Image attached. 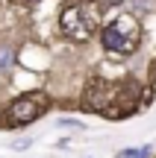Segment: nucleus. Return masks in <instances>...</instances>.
I'll return each mask as SVG.
<instances>
[{"mask_svg":"<svg viewBox=\"0 0 156 158\" xmlns=\"http://www.w3.org/2000/svg\"><path fill=\"white\" fill-rule=\"evenodd\" d=\"M100 44L106 53H115V56H130V53L139 50L141 44V23L136 15H115L103 29H100Z\"/></svg>","mask_w":156,"mask_h":158,"instance_id":"1","label":"nucleus"},{"mask_svg":"<svg viewBox=\"0 0 156 158\" xmlns=\"http://www.w3.org/2000/svg\"><path fill=\"white\" fill-rule=\"evenodd\" d=\"M97 23H100V3L97 0H77L74 6H68L59 15V29L71 41H88L97 32Z\"/></svg>","mask_w":156,"mask_h":158,"instance_id":"2","label":"nucleus"},{"mask_svg":"<svg viewBox=\"0 0 156 158\" xmlns=\"http://www.w3.org/2000/svg\"><path fill=\"white\" fill-rule=\"evenodd\" d=\"M50 108V94L47 91H29V94L18 97V100L9 102L3 114V123L9 129H18V126H27V123H35L38 117H44V111Z\"/></svg>","mask_w":156,"mask_h":158,"instance_id":"3","label":"nucleus"},{"mask_svg":"<svg viewBox=\"0 0 156 158\" xmlns=\"http://www.w3.org/2000/svg\"><path fill=\"white\" fill-rule=\"evenodd\" d=\"M112 100H115V85L106 82V79H91L88 88L82 91V108H88V111L103 114L112 106Z\"/></svg>","mask_w":156,"mask_h":158,"instance_id":"4","label":"nucleus"},{"mask_svg":"<svg viewBox=\"0 0 156 158\" xmlns=\"http://www.w3.org/2000/svg\"><path fill=\"white\" fill-rule=\"evenodd\" d=\"M12 64H15V47H9V44H0V70L12 68Z\"/></svg>","mask_w":156,"mask_h":158,"instance_id":"5","label":"nucleus"},{"mask_svg":"<svg viewBox=\"0 0 156 158\" xmlns=\"http://www.w3.org/2000/svg\"><path fill=\"white\" fill-rule=\"evenodd\" d=\"M56 126H62V129H86V123L82 120H74V117H59Z\"/></svg>","mask_w":156,"mask_h":158,"instance_id":"6","label":"nucleus"},{"mask_svg":"<svg viewBox=\"0 0 156 158\" xmlns=\"http://www.w3.org/2000/svg\"><path fill=\"white\" fill-rule=\"evenodd\" d=\"M33 147V138H18V141H12V149H27Z\"/></svg>","mask_w":156,"mask_h":158,"instance_id":"7","label":"nucleus"},{"mask_svg":"<svg viewBox=\"0 0 156 158\" xmlns=\"http://www.w3.org/2000/svg\"><path fill=\"white\" fill-rule=\"evenodd\" d=\"M118 158H141V149H121Z\"/></svg>","mask_w":156,"mask_h":158,"instance_id":"8","label":"nucleus"},{"mask_svg":"<svg viewBox=\"0 0 156 158\" xmlns=\"http://www.w3.org/2000/svg\"><path fill=\"white\" fill-rule=\"evenodd\" d=\"M150 79H156V62L150 64Z\"/></svg>","mask_w":156,"mask_h":158,"instance_id":"9","label":"nucleus"},{"mask_svg":"<svg viewBox=\"0 0 156 158\" xmlns=\"http://www.w3.org/2000/svg\"><path fill=\"white\" fill-rule=\"evenodd\" d=\"M153 91H156V79H153Z\"/></svg>","mask_w":156,"mask_h":158,"instance_id":"10","label":"nucleus"},{"mask_svg":"<svg viewBox=\"0 0 156 158\" xmlns=\"http://www.w3.org/2000/svg\"><path fill=\"white\" fill-rule=\"evenodd\" d=\"M29 3H35V0H29Z\"/></svg>","mask_w":156,"mask_h":158,"instance_id":"11","label":"nucleus"}]
</instances>
